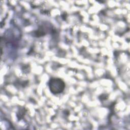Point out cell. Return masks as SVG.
<instances>
[{"label":"cell","mask_w":130,"mask_h":130,"mask_svg":"<svg viewBox=\"0 0 130 130\" xmlns=\"http://www.w3.org/2000/svg\"><path fill=\"white\" fill-rule=\"evenodd\" d=\"M49 86L51 91L54 93L61 92L64 88V82L59 79H52L50 80Z\"/></svg>","instance_id":"obj_1"}]
</instances>
